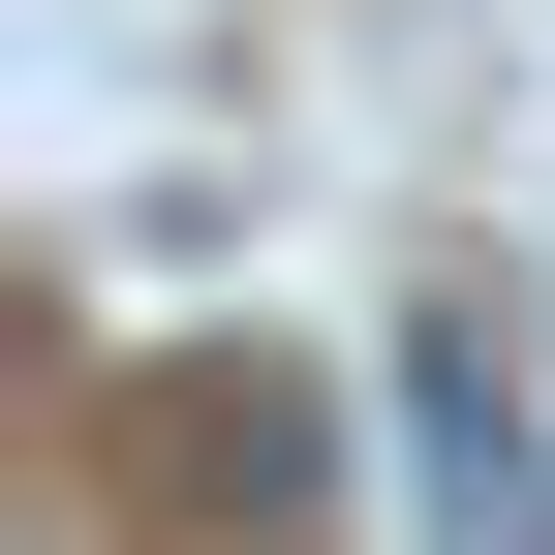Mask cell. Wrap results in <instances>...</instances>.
<instances>
[{"mask_svg": "<svg viewBox=\"0 0 555 555\" xmlns=\"http://www.w3.org/2000/svg\"><path fill=\"white\" fill-rule=\"evenodd\" d=\"M401 525L433 555H555V433L494 401V339H401Z\"/></svg>", "mask_w": 555, "mask_h": 555, "instance_id": "6da1fadb", "label": "cell"}]
</instances>
